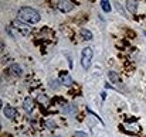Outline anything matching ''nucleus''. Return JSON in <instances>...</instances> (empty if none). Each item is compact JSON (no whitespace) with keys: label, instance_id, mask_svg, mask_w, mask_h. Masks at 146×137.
Instances as JSON below:
<instances>
[{"label":"nucleus","instance_id":"obj_1","mask_svg":"<svg viewBox=\"0 0 146 137\" xmlns=\"http://www.w3.org/2000/svg\"><path fill=\"white\" fill-rule=\"evenodd\" d=\"M19 20L26 24H34L40 21V13L33 7H21L19 10Z\"/></svg>","mask_w":146,"mask_h":137},{"label":"nucleus","instance_id":"obj_2","mask_svg":"<svg viewBox=\"0 0 146 137\" xmlns=\"http://www.w3.org/2000/svg\"><path fill=\"white\" fill-rule=\"evenodd\" d=\"M92 55H94L92 48L87 47V48H84V49H82V55H81V65H82V68H84V69H90L91 62H92Z\"/></svg>","mask_w":146,"mask_h":137},{"label":"nucleus","instance_id":"obj_3","mask_svg":"<svg viewBox=\"0 0 146 137\" xmlns=\"http://www.w3.org/2000/svg\"><path fill=\"white\" fill-rule=\"evenodd\" d=\"M72 7H74V3L70 1V0H60V1H57V9H58L60 11H62V13L71 11Z\"/></svg>","mask_w":146,"mask_h":137},{"label":"nucleus","instance_id":"obj_4","mask_svg":"<svg viewBox=\"0 0 146 137\" xmlns=\"http://www.w3.org/2000/svg\"><path fill=\"white\" fill-rule=\"evenodd\" d=\"M13 27H14V28H17V30L21 33V36H27V34H30V33H31V28H30L26 23H23V21H20V20L14 21V23H13Z\"/></svg>","mask_w":146,"mask_h":137},{"label":"nucleus","instance_id":"obj_5","mask_svg":"<svg viewBox=\"0 0 146 137\" xmlns=\"http://www.w3.org/2000/svg\"><path fill=\"white\" fill-rule=\"evenodd\" d=\"M3 113H4V116H6L7 119H16V117L19 116L17 110H16L14 107H11V106H6V107L3 109Z\"/></svg>","mask_w":146,"mask_h":137},{"label":"nucleus","instance_id":"obj_6","mask_svg":"<svg viewBox=\"0 0 146 137\" xmlns=\"http://www.w3.org/2000/svg\"><path fill=\"white\" fill-rule=\"evenodd\" d=\"M138 6H139V1H135V0H128L126 1V9L132 14H135L138 11Z\"/></svg>","mask_w":146,"mask_h":137},{"label":"nucleus","instance_id":"obj_7","mask_svg":"<svg viewBox=\"0 0 146 137\" xmlns=\"http://www.w3.org/2000/svg\"><path fill=\"white\" fill-rule=\"evenodd\" d=\"M23 107H24V110H26L27 113H31L33 109H34V102H33V99L27 97V99L24 100V103H23Z\"/></svg>","mask_w":146,"mask_h":137},{"label":"nucleus","instance_id":"obj_8","mask_svg":"<svg viewBox=\"0 0 146 137\" xmlns=\"http://www.w3.org/2000/svg\"><path fill=\"white\" fill-rule=\"evenodd\" d=\"M60 81H61L62 85H65V86H71V85L74 84V81H72V78H71L70 75H61V76H60Z\"/></svg>","mask_w":146,"mask_h":137},{"label":"nucleus","instance_id":"obj_9","mask_svg":"<svg viewBox=\"0 0 146 137\" xmlns=\"http://www.w3.org/2000/svg\"><path fill=\"white\" fill-rule=\"evenodd\" d=\"M108 78H109V81L112 84H118L119 82V76H118V74L115 71H108Z\"/></svg>","mask_w":146,"mask_h":137},{"label":"nucleus","instance_id":"obj_10","mask_svg":"<svg viewBox=\"0 0 146 137\" xmlns=\"http://www.w3.org/2000/svg\"><path fill=\"white\" fill-rule=\"evenodd\" d=\"M81 36H82V38L87 40V41H90V40L92 38V33H91L90 30H87V28H81Z\"/></svg>","mask_w":146,"mask_h":137},{"label":"nucleus","instance_id":"obj_11","mask_svg":"<svg viewBox=\"0 0 146 137\" xmlns=\"http://www.w3.org/2000/svg\"><path fill=\"white\" fill-rule=\"evenodd\" d=\"M101 7H102V10H104L105 13H109V11H111V3L106 1V0H102V1H101Z\"/></svg>","mask_w":146,"mask_h":137},{"label":"nucleus","instance_id":"obj_12","mask_svg":"<svg viewBox=\"0 0 146 137\" xmlns=\"http://www.w3.org/2000/svg\"><path fill=\"white\" fill-rule=\"evenodd\" d=\"M62 112H64V113H75V112H77V107H75L74 105H68V107H64Z\"/></svg>","mask_w":146,"mask_h":137},{"label":"nucleus","instance_id":"obj_13","mask_svg":"<svg viewBox=\"0 0 146 137\" xmlns=\"http://www.w3.org/2000/svg\"><path fill=\"white\" fill-rule=\"evenodd\" d=\"M126 129H128L129 132H132V133H138V132H139V126H138L136 123H133V124H128Z\"/></svg>","mask_w":146,"mask_h":137},{"label":"nucleus","instance_id":"obj_14","mask_svg":"<svg viewBox=\"0 0 146 137\" xmlns=\"http://www.w3.org/2000/svg\"><path fill=\"white\" fill-rule=\"evenodd\" d=\"M11 71H13V74H17V75H21V69H20V67L19 65H11Z\"/></svg>","mask_w":146,"mask_h":137},{"label":"nucleus","instance_id":"obj_15","mask_svg":"<svg viewBox=\"0 0 146 137\" xmlns=\"http://www.w3.org/2000/svg\"><path fill=\"white\" fill-rule=\"evenodd\" d=\"M74 137H87V134L84 132H75L74 133Z\"/></svg>","mask_w":146,"mask_h":137},{"label":"nucleus","instance_id":"obj_16","mask_svg":"<svg viewBox=\"0 0 146 137\" xmlns=\"http://www.w3.org/2000/svg\"><path fill=\"white\" fill-rule=\"evenodd\" d=\"M46 126H47L48 129H52V126H54V122H52V120H47V122H46Z\"/></svg>","mask_w":146,"mask_h":137},{"label":"nucleus","instance_id":"obj_17","mask_svg":"<svg viewBox=\"0 0 146 137\" xmlns=\"http://www.w3.org/2000/svg\"><path fill=\"white\" fill-rule=\"evenodd\" d=\"M145 36H146V31H145Z\"/></svg>","mask_w":146,"mask_h":137}]
</instances>
